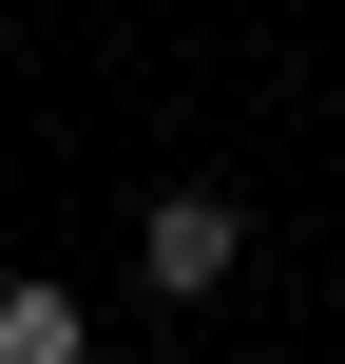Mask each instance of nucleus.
Returning a JSON list of instances; mask_svg holds the SVG:
<instances>
[{"label": "nucleus", "instance_id": "obj_1", "mask_svg": "<svg viewBox=\"0 0 345 364\" xmlns=\"http://www.w3.org/2000/svg\"><path fill=\"white\" fill-rule=\"evenodd\" d=\"M134 269H154V307H211L250 269V192H154L134 211Z\"/></svg>", "mask_w": 345, "mask_h": 364}, {"label": "nucleus", "instance_id": "obj_2", "mask_svg": "<svg viewBox=\"0 0 345 364\" xmlns=\"http://www.w3.org/2000/svg\"><path fill=\"white\" fill-rule=\"evenodd\" d=\"M0 364H96V307H77L58 269H19V288H0Z\"/></svg>", "mask_w": 345, "mask_h": 364}]
</instances>
